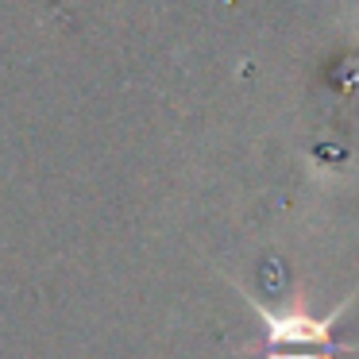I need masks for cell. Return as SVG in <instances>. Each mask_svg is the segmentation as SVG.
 <instances>
[{
	"instance_id": "1",
	"label": "cell",
	"mask_w": 359,
	"mask_h": 359,
	"mask_svg": "<svg viewBox=\"0 0 359 359\" xmlns=\"http://www.w3.org/2000/svg\"><path fill=\"white\" fill-rule=\"evenodd\" d=\"M355 297H359V290H351L328 317H313V313L305 309V297H297V305L286 309V313H274V309H266V305L251 302V297H248V305L255 309V317L263 320L266 348H286V344H297V348H302V344H317V348L340 351V355H355L359 344H336L332 340V325L348 313V305L355 302Z\"/></svg>"
},
{
	"instance_id": "2",
	"label": "cell",
	"mask_w": 359,
	"mask_h": 359,
	"mask_svg": "<svg viewBox=\"0 0 359 359\" xmlns=\"http://www.w3.org/2000/svg\"><path fill=\"white\" fill-rule=\"evenodd\" d=\"M332 351H325V355H309V351H278V348H271L263 359H328Z\"/></svg>"
}]
</instances>
